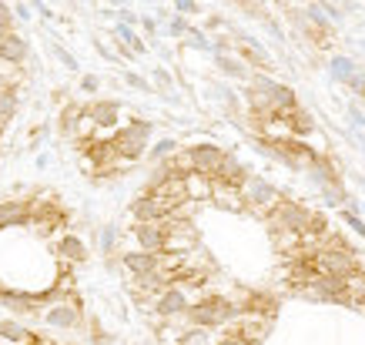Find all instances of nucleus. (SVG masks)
<instances>
[{
	"instance_id": "f257e3e1",
	"label": "nucleus",
	"mask_w": 365,
	"mask_h": 345,
	"mask_svg": "<svg viewBox=\"0 0 365 345\" xmlns=\"http://www.w3.org/2000/svg\"><path fill=\"white\" fill-rule=\"evenodd\" d=\"M312 262H315V271H319V275H328V278H346L348 271L359 269L355 249L348 245L342 235H332V231H328V238L322 242V249L312 255Z\"/></svg>"
},
{
	"instance_id": "f03ea898",
	"label": "nucleus",
	"mask_w": 365,
	"mask_h": 345,
	"mask_svg": "<svg viewBox=\"0 0 365 345\" xmlns=\"http://www.w3.org/2000/svg\"><path fill=\"white\" fill-rule=\"evenodd\" d=\"M151 135H154V121H144V117H135L128 124H121L117 131H111V148L114 154L131 168L135 161L144 158L148 144H151Z\"/></svg>"
},
{
	"instance_id": "7ed1b4c3",
	"label": "nucleus",
	"mask_w": 365,
	"mask_h": 345,
	"mask_svg": "<svg viewBox=\"0 0 365 345\" xmlns=\"http://www.w3.org/2000/svg\"><path fill=\"white\" fill-rule=\"evenodd\" d=\"M238 312L241 308L235 305L231 298H225V295H205V298H198V302L188 305L185 319L198 328H221V326H228Z\"/></svg>"
},
{
	"instance_id": "20e7f679",
	"label": "nucleus",
	"mask_w": 365,
	"mask_h": 345,
	"mask_svg": "<svg viewBox=\"0 0 365 345\" xmlns=\"http://www.w3.org/2000/svg\"><path fill=\"white\" fill-rule=\"evenodd\" d=\"M241 198H245V211H255L262 218H269L271 211L282 205V192L258 174H248V181L241 185Z\"/></svg>"
},
{
	"instance_id": "39448f33",
	"label": "nucleus",
	"mask_w": 365,
	"mask_h": 345,
	"mask_svg": "<svg viewBox=\"0 0 365 345\" xmlns=\"http://www.w3.org/2000/svg\"><path fill=\"white\" fill-rule=\"evenodd\" d=\"M178 205H181V201H168V198H161V194L141 192L135 201H131V218H135V221H164V218H174Z\"/></svg>"
},
{
	"instance_id": "423d86ee",
	"label": "nucleus",
	"mask_w": 365,
	"mask_h": 345,
	"mask_svg": "<svg viewBox=\"0 0 365 345\" xmlns=\"http://www.w3.org/2000/svg\"><path fill=\"white\" fill-rule=\"evenodd\" d=\"M308 218H312V208L282 198V205L269 214V225H271V231H305Z\"/></svg>"
},
{
	"instance_id": "0eeeda50",
	"label": "nucleus",
	"mask_w": 365,
	"mask_h": 345,
	"mask_svg": "<svg viewBox=\"0 0 365 345\" xmlns=\"http://www.w3.org/2000/svg\"><path fill=\"white\" fill-rule=\"evenodd\" d=\"M188 151V161H192V171L205 174V178H214L218 168H221V161H225V148H218L214 141H198L192 148H185Z\"/></svg>"
},
{
	"instance_id": "6e6552de",
	"label": "nucleus",
	"mask_w": 365,
	"mask_h": 345,
	"mask_svg": "<svg viewBox=\"0 0 365 345\" xmlns=\"http://www.w3.org/2000/svg\"><path fill=\"white\" fill-rule=\"evenodd\" d=\"M164 238H168L164 221H135V225H131V242H135L141 251L161 255V251H164Z\"/></svg>"
},
{
	"instance_id": "1a4fd4ad",
	"label": "nucleus",
	"mask_w": 365,
	"mask_h": 345,
	"mask_svg": "<svg viewBox=\"0 0 365 345\" xmlns=\"http://www.w3.org/2000/svg\"><path fill=\"white\" fill-rule=\"evenodd\" d=\"M154 312L161 315V319H181L185 312H188V305H192V298H188V288H181V285H168L158 298L151 302Z\"/></svg>"
},
{
	"instance_id": "9d476101",
	"label": "nucleus",
	"mask_w": 365,
	"mask_h": 345,
	"mask_svg": "<svg viewBox=\"0 0 365 345\" xmlns=\"http://www.w3.org/2000/svg\"><path fill=\"white\" fill-rule=\"evenodd\" d=\"M87 115H91V121H94L97 135H111V131H117L121 128V104L117 101H91L87 104Z\"/></svg>"
},
{
	"instance_id": "9b49d317",
	"label": "nucleus",
	"mask_w": 365,
	"mask_h": 345,
	"mask_svg": "<svg viewBox=\"0 0 365 345\" xmlns=\"http://www.w3.org/2000/svg\"><path fill=\"white\" fill-rule=\"evenodd\" d=\"M31 225V198H3L0 201V231Z\"/></svg>"
},
{
	"instance_id": "f8f14e48",
	"label": "nucleus",
	"mask_w": 365,
	"mask_h": 345,
	"mask_svg": "<svg viewBox=\"0 0 365 345\" xmlns=\"http://www.w3.org/2000/svg\"><path fill=\"white\" fill-rule=\"evenodd\" d=\"M54 251H58L60 262H67V265H80V262H87V242L74 235V231H64L54 238Z\"/></svg>"
},
{
	"instance_id": "ddd939ff",
	"label": "nucleus",
	"mask_w": 365,
	"mask_h": 345,
	"mask_svg": "<svg viewBox=\"0 0 365 345\" xmlns=\"http://www.w3.org/2000/svg\"><path fill=\"white\" fill-rule=\"evenodd\" d=\"M44 322L54 328H74L80 322V308H77V298H67V302H54V305L44 312Z\"/></svg>"
},
{
	"instance_id": "4468645a",
	"label": "nucleus",
	"mask_w": 365,
	"mask_h": 345,
	"mask_svg": "<svg viewBox=\"0 0 365 345\" xmlns=\"http://www.w3.org/2000/svg\"><path fill=\"white\" fill-rule=\"evenodd\" d=\"M27 58H31V44H27V37H20V34H14V31L0 37V60H3V64L20 67Z\"/></svg>"
},
{
	"instance_id": "2eb2a0df",
	"label": "nucleus",
	"mask_w": 365,
	"mask_h": 345,
	"mask_svg": "<svg viewBox=\"0 0 365 345\" xmlns=\"http://www.w3.org/2000/svg\"><path fill=\"white\" fill-rule=\"evenodd\" d=\"M121 269L128 271L131 278H137V275H148V271L158 269V255H151V251H121Z\"/></svg>"
},
{
	"instance_id": "dca6fc26",
	"label": "nucleus",
	"mask_w": 365,
	"mask_h": 345,
	"mask_svg": "<svg viewBox=\"0 0 365 345\" xmlns=\"http://www.w3.org/2000/svg\"><path fill=\"white\" fill-rule=\"evenodd\" d=\"M248 168L235 158V154H225V161H221V168L214 174V181H221V185H231V188H241L245 181H248Z\"/></svg>"
},
{
	"instance_id": "f3484780",
	"label": "nucleus",
	"mask_w": 365,
	"mask_h": 345,
	"mask_svg": "<svg viewBox=\"0 0 365 345\" xmlns=\"http://www.w3.org/2000/svg\"><path fill=\"white\" fill-rule=\"evenodd\" d=\"M212 201L218 208L228 211H245V198H241V188H231V185H221L212 178Z\"/></svg>"
},
{
	"instance_id": "a211bd4d",
	"label": "nucleus",
	"mask_w": 365,
	"mask_h": 345,
	"mask_svg": "<svg viewBox=\"0 0 365 345\" xmlns=\"http://www.w3.org/2000/svg\"><path fill=\"white\" fill-rule=\"evenodd\" d=\"M181 181H185V198L188 201H198V205L201 201H212V178L192 171V174H185Z\"/></svg>"
},
{
	"instance_id": "6ab92c4d",
	"label": "nucleus",
	"mask_w": 365,
	"mask_h": 345,
	"mask_svg": "<svg viewBox=\"0 0 365 345\" xmlns=\"http://www.w3.org/2000/svg\"><path fill=\"white\" fill-rule=\"evenodd\" d=\"M282 117H285V124H289L291 137H312L315 135V117L308 115L305 108H291L289 115H282Z\"/></svg>"
},
{
	"instance_id": "aec40b11",
	"label": "nucleus",
	"mask_w": 365,
	"mask_h": 345,
	"mask_svg": "<svg viewBox=\"0 0 365 345\" xmlns=\"http://www.w3.org/2000/svg\"><path fill=\"white\" fill-rule=\"evenodd\" d=\"M0 345H40V342L31 328L17 326V322H0Z\"/></svg>"
},
{
	"instance_id": "412c9836",
	"label": "nucleus",
	"mask_w": 365,
	"mask_h": 345,
	"mask_svg": "<svg viewBox=\"0 0 365 345\" xmlns=\"http://www.w3.org/2000/svg\"><path fill=\"white\" fill-rule=\"evenodd\" d=\"M20 111V97H17V87L14 84H3L0 87V121L7 124V121H14Z\"/></svg>"
},
{
	"instance_id": "4be33fe9",
	"label": "nucleus",
	"mask_w": 365,
	"mask_h": 345,
	"mask_svg": "<svg viewBox=\"0 0 365 345\" xmlns=\"http://www.w3.org/2000/svg\"><path fill=\"white\" fill-rule=\"evenodd\" d=\"M84 111V104H64L58 115V131L64 137H74V128H77V117Z\"/></svg>"
},
{
	"instance_id": "5701e85b",
	"label": "nucleus",
	"mask_w": 365,
	"mask_h": 345,
	"mask_svg": "<svg viewBox=\"0 0 365 345\" xmlns=\"http://www.w3.org/2000/svg\"><path fill=\"white\" fill-rule=\"evenodd\" d=\"M181 144L174 141V137H158L154 144H148V151H144V158L151 161V165H158V161H164V158H171L174 151H178Z\"/></svg>"
},
{
	"instance_id": "b1692460",
	"label": "nucleus",
	"mask_w": 365,
	"mask_h": 345,
	"mask_svg": "<svg viewBox=\"0 0 365 345\" xmlns=\"http://www.w3.org/2000/svg\"><path fill=\"white\" fill-rule=\"evenodd\" d=\"M241 54H245V64H255V67H262V71H269L271 67V58L258 47V40L245 37V44H241Z\"/></svg>"
},
{
	"instance_id": "393cba45",
	"label": "nucleus",
	"mask_w": 365,
	"mask_h": 345,
	"mask_svg": "<svg viewBox=\"0 0 365 345\" xmlns=\"http://www.w3.org/2000/svg\"><path fill=\"white\" fill-rule=\"evenodd\" d=\"M218 58V67L225 71L228 77H238V81H248V64L245 60H235V58H228V54H214Z\"/></svg>"
},
{
	"instance_id": "a878e982",
	"label": "nucleus",
	"mask_w": 365,
	"mask_h": 345,
	"mask_svg": "<svg viewBox=\"0 0 365 345\" xmlns=\"http://www.w3.org/2000/svg\"><path fill=\"white\" fill-rule=\"evenodd\" d=\"M355 71H359V67H355V60L352 58H346V54H335V58H332V77H335V81L348 84Z\"/></svg>"
},
{
	"instance_id": "bb28decb",
	"label": "nucleus",
	"mask_w": 365,
	"mask_h": 345,
	"mask_svg": "<svg viewBox=\"0 0 365 345\" xmlns=\"http://www.w3.org/2000/svg\"><path fill=\"white\" fill-rule=\"evenodd\" d=\"M117 238H121V231H117L114 225H104V228H101V251H104V255H114Z\"/></svg>"
},
{
	"instance_id": "cd10ccee",
	"label": "nucleus",
	"mask_w": 365,
	"mask_h": 345,
	"mask_svg": "<svg viewBox=\"0 0 365 345\" xmlns=\"http://www.w3.org/2000/svg\"><path fill=\"white\" fill-rule=\"evenodd\" d=\"M322 194L328 198V205H346L348 201V194L342 185H322Z\"/></svg>"
},
{
	"instance_id": "c85d7f7f",
	"label": "nucleus",
	"mask_w": 365,
	"mask_h": 345,
	"mask_svg": "<svg viewBox=\"0 0 365 345\" xmlns=\"http://www.w3.org/2000/svg\"><path fill=\"white\" fill-rule=\"evenodd\" d=\"M124 84H128V87H135V91H144V94H151V91H154L151 84H148L141 74H135V71H124Z\"/></svg>"
},
{
	"instance_id": "c756f323",
	"label": "nucleus",
	"mask_w": 365,
	"mask_h": 345,
	"mask_svg": "<svg viewBox=\"0 0 365 345\" xmlns=\"http://www.w3.org/2000/svg\"><path fill=\"white\" fill-rule=\"evenodd\" d=\"M10 31H14V10L0 0V37H3V34H10Z\"/></svg>"
},
{
	"instance_id": "7c9ffc66",
	"label": "nucleus",
	"mask_w": 365,
	"mask_h": 345,
	"mask_svg": "<svg viewBox=\"0 0 365 345\" xmlns=\"http://www.w3.org/2000/svg\"><path fill=\"white\" fill-rule=\"evenodd\" d=\"M185 37H188V44H192V47H201V51H212V40L205 37L201 31H192V27H188V34H185Z\"/></svg>"
},
{
	"instance_id": "2f4dec72",
	"label": "nucleus",
	"mask_w": 365,
	"mask_h": 345,
	"mask_svg": "<svg viewBox=\"0 0 365 345\" xmlns=\"http://www.w3.org/2000/svg\"><path fill=\"white\" fill-rule=\"evenodd\" d=\"M80 91H84V94H97V91H101V77H97V74H84V77H80Z\"/></svg>"
},
{
	"instance_id": "473e14b6",
	"label": "nucleus",
	"mask_w": 365,
	"mask_h": 345,
	"mask_svg": "<svg viewBox=\"0 0 365 345\" xmlns=\"http://www.w3.org/2000/svg\"><path fill=\"white\" fill-rule=\"evenodd\" d=\"M54 58H58L60 64L67 67V71H77V60H74V54H67V51H64L60 44H54Z\"/></svg>"
},
{
	"instance_id": "72a5a7b5",
	"label": "nucleus",
	"mask_w": 365,
	"mask_h": 345,
	"mask_svg": "<svg viewBox=\"0 0 365 345\" xmlns=\"http://www.w3.org/2000/svg\"><path fill=\"white\" fill-rule=\"evenodd\" d=\"M154 84H158L161 91H168V94L174 91V81H171V74H168V71H161V67L154 71Z\"/></svg>"
},
{
	"instance_id": "f704fd0d",
	"label": "nucleus",
	"mask_w": 365,
	"mask_h": 345,
	"mask_svg": "<svg viewBox=\"0 0 365 345\" xmlns=\"http://www.w3.org/2000/svg\"><path fill=\"white\" fill-rule=\"evenodd\" d=\"M342 218H346V225H348V228H355V231H359V235L365 238V218H359L355 211H346Z\"/></svg>"
},
{
	"instance_id": "c9c22d12",
	"label": "nucleus",
	"mask_w": 365,
	"mask_h": 345,
	"mask_svg": "<svg viewBox=\"0 0 365 345\" xmlns=\"http://www.w3.org/2000/svg\"><path fill=\"white\" fill-rule=\"evenodd\" d=\"M168 31H171V37H185V34H188V20L178 14V17L171 20V27H168Z\"/></svg>"
},
{
	"instance_id": "e433bc0d",
	"label": "nucleus",
	"mask_w": 365,
	"mask_h": 345,
	"mask_svg": "<svg viewBox=\"0 0 365 345\" xmlns=\"http://www.w3.org/2000/svg\"><path fill=\"white\" fill-rule=\"evenodd\" d=\"M348 87H352L355 94L365 97V71H355V74H352V81H348Z\"/></svg>"
},
{
	"instance_id": "4c0bfd02",
	"label": "nucleus",
	"mask_w": 365,
	"mask_h": 345,
	"mask_svg": "<svg viewBox=\"0 0 365 345\" xmlns=\"http://www.w3.org/2000/svg\"><path fill=\"white\" fill-rule=\"evenodd\" d=\"M174 7H178V14H181V17L198 10V3H194V0H174Z\"/></svg>"
},
{
	"instance_id": "58836bf2",
	"label": "nucleus",
	"mask_w": 365,
	"mask_h": 345,
	"mask_svg": "<svg viewBox=\"0 0 365 345\" xmlns=\"http://www.w3.org/2000/svg\"><path fill=\"white\" fill-rule=\"evenodd\" d=\"M31 3H34V10H37L40 17H47V20L54 17V14H51V7H44V3H40V0H31Z\"/></svg>"
},
{
	"instance_id": "ea45409f",
	"label": "nucleus",
	"mask_w": 365,
	"mask_h": 345,
	"mask_svg": "<svg viewBox=\"0 0 365 345\" xmlns=\"http://www.w3.org/2000/svg\"><path fill=\"white\" fill-rule=\"evenodd\" d=\"M348 115H352V121H355V124H362V121H365V115H362V111H359V108H352Z\"/></svg>"
},
{
	"instance_id": "a19ab883",
	"label": "nucleus",
	"mask_w": 365,
	"mask_h": 345,
	"mask_svg": "<svg viewBox=\"0 0 365 345\" xmlns=\"http://www.w3.org/2000/svg\"><path fill=\"white\" fill-rule=\"evenodd\" d=\"M14 17H20V20H31V14H27V7H24V3H20L17 10H14Z\"/></svg>"
},
{
	"instance_id": "79ce46f5",
	"label": "nucleus",
	"mask_w": 365,
	"mask_h": 345,
	"mask_svg": "<svg viewBox=\"0 0 365 345\" xmlns=\"http://www.w3.org/2000/svg\"><path fill=\"white\" fill-rule=\"evenodd\" d=\"M111 3H114V7H124V3H128V0H111Z\"/></svg>"
},
{
	"instance_id": "37998d69",
	"label": "nucleus",
	"mask_w": 365,
	"mask_h": 345,
	"mask_svg": "<svg viewBox=\"0 0 365 345\" xmlns=\"http://www.w3.org/2000/svg\"><path fill=\"white\" fill-rule=\"evenodd\" d=\"M221 345H238V342H228V339H225V342H221Z\"/></svg>"
},
{
	"instance_id": "c03bdc74",
	"label": "nucleus",
	"mask_w": 365,
	"mask_h": 345,
	"mask_svg": "<svg viewBox=\"0 0 365 345\" xmlns=\"http://www.w3.org/2000/svg\"><path fill=\"white\" fill-rule=\"evenodd\" d=\"M362 214H365V201H362Z\"/></svg>"
},
{
	"instance_id": "a18cd8bd",
	"label": "nucleus",
	"mask_w": 365,
	"mask_h": 345,
	"mask_svg": "<svg viewBox=\"0 0 365 345\" xmlns=\"http://www.w3.org/2000/svg\"><path fill=\"white\" fill-rule=\"evenodd\" d=\"M362 151H365V141H362Z\"/></svg>"
},
{
	"instance_id": "49530a36",
	"label": "nucleus",
	"mask_w": 365,
	"mask_h": 345,
	"mask_svg": "<svg viewBox=\"0 0 365 345\" xmlns=\"http://www.w3.org/2000/svg\"><path fill=\"white\" fill-rule=\"evenodd\" d=\"M0 171H3V168H0Z\"/></svg>"
}]
</instances>
